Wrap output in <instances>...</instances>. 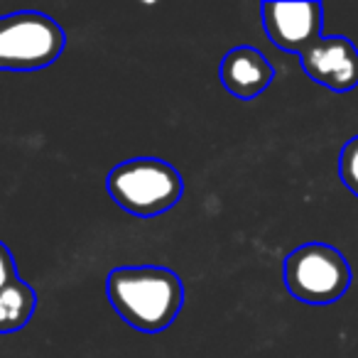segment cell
Here are the masks:
<instances>
[{
  "instance_id": "52a82bcc",
  "label": "cell",
  "mask_w": 358,
  "mask_h": 358,
  "mask_svg": "<svg viewBox=\"0 0 358 358\" xmlns=\"http://www.w3.org/2000/svg\"><path fill=\"white\" fill-rule=\"evenodd\" d=\"M219 76L224 89L238 101H253L273 84L275 69L255 47H234L221 59Z\"/></svg>"
},
{
  "instance_id": "9c48e42d",
  "label": "cell",
  "mask_w": 358,
  "mask_h": 358,
  "mask_svg": "<svg viewBox=\"0 0 358 358\" xmlns=\"http://www.w3.org/2000/svg\"><path fill=\"white\" fill-rule=\"evenodd\" d=\"M338 177L343 187L358 196V135L348 140L338 155Z\"/></svg>"
},
{
  "instance_id": "8fae6325",
  "label": "cell",
  "mask_w": 358,
  "mask_h": 358,
  "mask_svg": "<svg viewBox=\"0 0 358 358\" xmlns=\"http://www.w3.org/2000/svg\"><path fill=\"white\" fill-rule=\"evenodd\" d=\"M0 25H3V17H0Z\"/></svg>"
},
{
  "instance_id": "3957f363",
  "label": "cell",
  "mask_w": 358,
  "mask_h": 358,
  "mask_svg": "<svg viewBox=\"0 0 358 358\" xmlns=\"http://www.w3.org/2000/svg\"><path fill=\"white\" fill-rule=\"evenodd\" d=\"M346 255L329 243H304L285 260V285L304 304H334L351 287Z\"/></svg>"
},
{
  "instance_id": "ba28073f",
  "label": "cell",
  "mask_w": 358,
  "mask_h": 358,
  "mask_svg": "<svg viewBox=\"0 0 358 358\" xmlns=\"http://www.w3.org/2000/svg\"><path fill=\"white\" fill-rule=\"evenodd\" d=\"M37 309V292L17 278L0 289V334H13L27 327Z\"/></svg>"
},
{
  "instance_id": "30bf717a",
  "label": "cell",
  "mask_w": 358,
  "mask_h": 358,
  "mask_svg": "<svg viewBox=\"0 0 358 358\" xmlns=\"http://www.w3.org/2000/svg\"><path fill=\"white\" fill-rule=\"evenodd\" d=\"M20 278L17 275V265H15V258H13L10 248H8L3 241H0V289L8 287L10 282Z\"/></svg>"
},
{
  "instance_id": "5b68a950",
  "label": "cell",
  "mask_w": 358,
  "mask_h": 358,
  "mask_svg": "<svg viewBox=\"0 0 358 358\" xmlns=\"http://www.w3.org/2000/svg\"><path fill=\"white\" fill-rule=\"evenodd\" d=\"M260 15L268 40L289 55H302L322 37L324 8L319 3H263Z\"/></svg>"
},
{
  "instance_id": "8992f818",
  "label": "cell",
  "mask_w": 358,
  "mask_h": 358,
  "mask_svg": "<svg viewBox=\"0 0 358 358\" xmlns=\"http://www.w3.org/2000/svg\"><path fill=\"white\" fill-rule=\"evenodd\" d=\"M299 64L314 84L329 91L346 94L358 86V50L343 35H322L299 55Z\"/></svg>"
},
{
  "instance_id": "7a4b0ae2",
  "label": "cell",
  "mask_w": 358,
  "mask_h": 358,
  "mask_svg": "<svg viewBox=\"0 0 358 358\" xmlns=\"http://www.w3.org/2000/svg\"><path fill=\"white\" fill-rule=\"evenodd\" d=\"M108 194L130 216L155 219L179 204L185 179L177 167L157 157H133L115 164L106 179Z\"/></svg>"
},
{
  "instance_id": "6da1fadb",
  "label": "cell",
  "mask_w": 358,
  "mask_h": 358,
  "mask_svg": "<svg viewBox=\"0 0 358 358\" xmlns=\"http://www.w3.org/2000/svg\"><path fill=\"white\" fill-rule=\"evenodd\" d=\"M108 302L128 327L143 334L169 329L185 304V285L162 265H125L110 270Z\"/></svg>"
},
{
  "instance_id": "277c9868",
  "label": "cell",
  "mask_w": 358,
  "mask_h": 358,
  "mask_svg": "<svg viewBox=\"0 0 358 358\" xmlns=\"http://www.w3.org/2000/svg\"><path fill=\"white\" fill-rule=\"evenodd\" d=\"M66 47V35L50 15L20 10L0 25V69L37 71L52 66Z\"/></svg>"
}]
</instances>
